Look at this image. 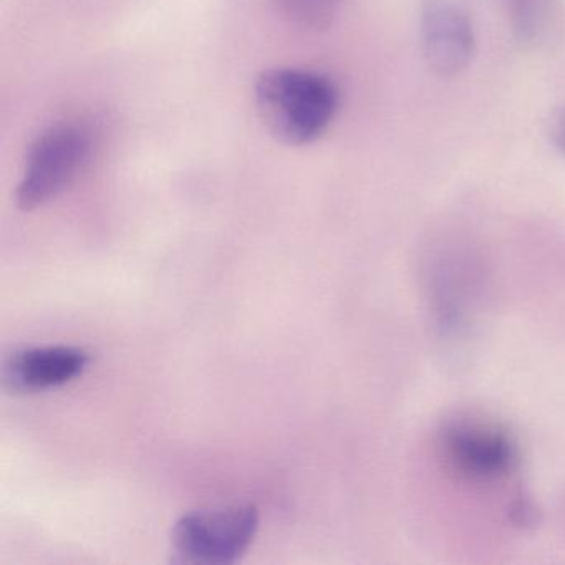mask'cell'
Segmentation results:
<instances>
[{
  "label": "cell",
  "instance_id": "1",
  "mask_svg": "<svg viewBox=\"0 0 565 565\" xmlns=\"http://www.w3.org/2000/svg\"><path fill=\"white\" fill-rule=\"evenodd\" d=\"M254 94L264 127L289 147L319 140L339 111V88L317 72L270 68L257 78Z\"/></svg>",
  "mask_w": 565,
  "mask_h": 565
},
{
  "label": "cell",
  "instance_id": "2",
  "mask_svg": "<svg viewBox=\"0 0 565 565\" xmlns=\"http://www.w3.org/2000/svg\"><path fill=\"white\" fill-rule=\"evenodd\" d=\"M259 531L256 505H231L184 514L174 524L173 551L180 562L227 565L241 561Z\"/></svg>",
  "mask_w": 565,
  "mask_h": 565
},
{
  "label": "cell",
  "instance_id": "3",
  "mask_svg": "<svg viewBox=\"0 0 565 565\" xmlns=\"http://www.w3.org/2000/svg\"><path fill=\"white\" fill-rule=\"evenodd\" d=\"M90 151L92 137L82 125L62 121L42 131L25 160L18 188L19 207L34 211L55 200L81 173Z\"/></svg>",
  "mask_w": 565,
  "mask_h": 565
},
{
  "label": "cell",
  "instance_id": "4",
  "mask_svg": "<svg viewBox=\"0 0 565 565\" xmlns=\"http://www.w3.org/2000/svg\"><path fill=\"white\" fill-rule=\"evenodd\" d=\"M419 38L426 64L439 77L461 74L475 55V28L455 0H423Z\"/></svg>",
  "mask_w": 565,
  "mask_h": 565
},
{
  "label": "cell",
  "instance_id": "5",
  "mask_svg": "<svg viewBox=\"0 0 565 565\" xmlns=\"http://www.w3.org/2000/svg\"><path fill=\"white\" fill-rule=\"evenodd\" d=\"M90 355L78 347H34L15 352L4 366L6 388L38 393L57 388L81 376Z\"/></svg>",
  "mask_w": 565,
  "mask_h": 565
},
{
  "label": "cell",
  "instance_id": "6",
  "mask_svg": "<svg viewBox=\"0 0 565 565\" xmlns=\"http://www.w3.org/2000/svg\"><path fill=\"white\" fill-rule=\"evenodd\" d=\"M449 449L456 461L472 475L495 476L511 466L512 446L494 429L466 426L449 435Z\"/></svg>",
  "mask_w": 565,
  "mask_h": 565
},
{
  "label": "cell",
  "instance_id": "7",
  "mask_svg": "<svg viewBox=\"0 0 565 565\" xmlns=\"http://www.w3.org/2000/svg\"><path fill=\"white\" fill-rule=\"evenodd\" d=\"M274 8L299 28L322 31L332 24L343 0H270Z\"/></svg>",
  "mask_w": 565,
  "mask_h": 565
},
{
  "label": "cell",
  "instance_id": "8",
  "mask_svg": "<svg viewBox=\"0 0 565 565\" xmlns=\"http://www.w3.org/2000/svg\"><path fill=\"white\" fill-rule=\"evenodd\" d=\"M515 32L522 39H532L539 34L545 21L548 0H509Z\"/></svg>",
  "mask_w": 565,
  "mask_h": 565
},
{
  "label": "cell",
  "instance_id": "9",
  "mask_svg": "<svg viewBox=\"0 0 565 565\" xmlns=\"http://www.w3.org/2000/svg\"><path fill=\"white\" fill-rule=\"evenodd\" d=\"M552 138H554L555 147H557L562 153H565V110L558 114L554 125H552Z\"/></svg>",
  "mask_w": 565,
  "mask_h": 565
}]
</instances>
